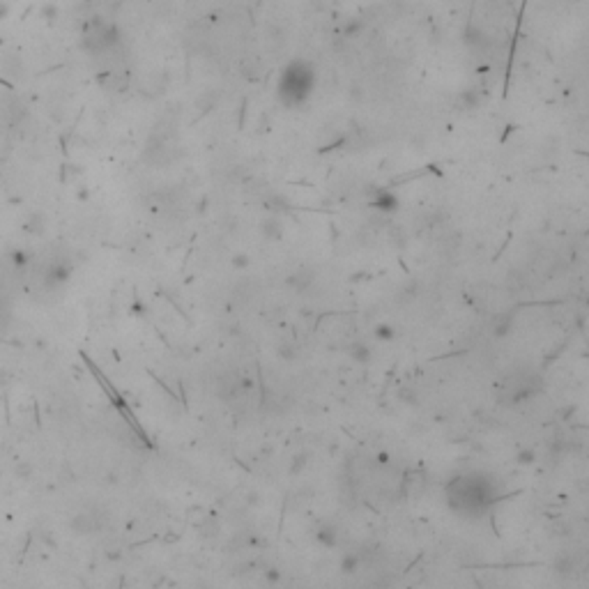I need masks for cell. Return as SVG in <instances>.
Wrapping results in <instances>:
<instances>
[{
  "label": "cell",
  "instance_id": "obj_1",
  "mask_svg": "<svg viewBox=\"0 0 589 589\" xmlns=\"http://www.w3.org/2000/svg\"><path fill=\"white\" fill-rule=\"evenodd\" d=\"M449 502L458 511L481 513L493 502V493L488 491V481L481 474H465L449 486Z\"/></svg>",
  "mask_w": 589,
  "mask_h": 589
},
{
  "label": "cell",
  "instance_id": "obj_2",
  "mask_svg": "<svg viewBox=\"0 0 589 589\" xmlns=\"http://www.w3.org/2000/svg\"><path fill=\"white\" fill-rule=\"evenodd\" d=\"M313 81H316V76H313L311 67H307L304 62H290L281 76L279 95L285 104H299L311 95Z\"/></svg>",
  "mask_w": 589,
  "mask_h": 589
},
{
  "label": "cell",
  "instance_id": "obj_3",
  "mask_svg": "<svg viewBox=\"0 0 589 589\" xmlns=\"http://www.w3.org/2000/svg\"><path fill=\"white\" fill-rule=\"evenodd\" d=\"M5 14H7V5L0 3V21H3V18H5Z\"/></svg>",
  "mask_w": 589,
  "mask_h": 589
}]
</instances>
